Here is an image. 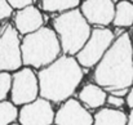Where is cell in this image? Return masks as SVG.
I'll return each instance as SVG.
<instances>
[{
	"label": "cell",
	"instance_id": "7",
	"mask_svg": "<svg viewBox=\"0 0 133 125\" xmlns=\"http://www.w3.org/2000/svg\"><path fill=\"white\" fill-rule=\"evenodd\" d=\"M10 99L17 106H23L34 102L40 97V85L38 74L34 72L32 67H23L12 75Z\"/></svg>",
	"mask_w": 133,
	"mask_h": 125
},
{
	"label": "cell",
	"instance_id": "16",
	"mask_svg": "<svg viewBox=\"0 0 133 125\" xmlns=\"http://www.w3.org/2000/svg\"><path fill=\"white\" fill-rule=\"evenodd\" d=\"M19 110L17 108V105H14L12 101H1L0 102V125H12L18 120Z\"/></svg>",
	"mask_w": 133,
	"mask_h": 125
},
{
	"label": "cell",
	"instance_id": "3",
	"mask_svg": "<svg viewBox=\"0 0 133 125\" xmlns=\"http://www.w3.org/2000/svg\"><path fill=\"white\" fill-rule=\"evenodd\" d=\"M62 46L54 29L43 26L22 39L23 65L32 68H43L62 55Z\"/></svg>",
	"mask_w": 133,
	"mask_h": 125
},
{
	"label": "cell",
	"instance_id": "6",
	"mask_svg": "<svg viewBox=\"0 0 133 125\" xmlns=\"http://www.w3.org/2000/svg\"><path fill=\"white\" fill-rule=\"evenodd\" d=\"M13 25H6L0 34V71L14 72L23 65L22 40Z\"/></svg>",
	"mask_w": 133,
	"mask_h": 125
},
{
	"label": "cell",
	"instance_id": "1",
	"mask_svg": "<svg viewBox=\"0 0 133 125\" xmlns=\"http://www.w3.org/2000/svg\"><path fill=\"white\" fill-rule=\"evenodd\" d=\"M93 80L107 93L129 89L133 85V43L128 32L116 36L102 59L94 66Z\"/></svg>",
	"mask_w": 133,
	"mask_h": 125
},
{
	"label": "cell",
	"instance_id": "23",
	"mask_svg": "<svg viewBox=\"0 0 133 125\" xmlns=\"http://www.w3.org/2000/svg\"><path fill=\"white\" fill-rule=\"evenodd\" d=\"M111 1H114V3L116 4V3H119V1H122V0H111Z\"/></svg>",
	"mask_w": 133,
	"mask_h": 125
},
{
	"label": "cell",
	"instance_id": "17",
	"mask_svg": "<svg viewBox=\"0 0 133 125\" xmlns=\"http://www.w3.org/2000/svg\"><path fill=\"white\" fill-rule=\"evenodd\" d=\"M12 80H13V76L10 72L0 71V102L5 101L6 97L10 94Z\"/></svg>",
	"mask_w": 133,
	"mask_h": 125
},
{
	"label": "cell",
	"instance_id": "8",
	"mask_svg": "<svg viewBox=\"0 0 133 125\" xmlns=\"http://www.w3.org/2000/svg\"><path fill=\"white\" fill-rule=\"evenodd\" d=\"M54 117L52 102L39 97L34 102L21 106L18 121L21 125H53Z\"/></svg>",
	"mask_w": 133,
	"mask_h": 125
},
{
	"label": "cell",
	"instance_id": "5",
	"mask_svg": "<svg viewBox=\"0 0 133 125\" xmlns=\"http://www.w3.org/2000/svg\"><path fill=\"white\" fill-rule=\"evenodd\" d=\"M116 38L115 34L107 27H94L84 46L75 55L83 68L94 67L105 55Z\"/></svg>",
	"mask_w": 133,
	"mask_h": 125
},
{
	"label": "cell",
	"instance_id": "9",
	"mask_svg": "<svg viewBox=\"0 0 133 125\" xmlns=\"http://www.w3.org/2000/svg\"><path fill=\"white\" fill-rule=\"evenodd\" d=\"M93 121L94 116L75 98H69L62 102L54 117V125H93Z\"/></svg>",
	"mask_w": 133,
	"mask_h": 125
},
{
	"label": "cell",
	"instance_id": "11",
	"mask_svg": "<svg viewBox=\"0 0 133 125\" xmlns=\"http://www.w3.org/2000/svg\"><path fill=\"white\" fill-rule=\"evenodd\" d=\"M43 26H44V17L42 12L34 5L17 10L14 16V27L23 36L38 31Z\"/></svg>",
	"mask_w": 133,
	"mask_h": 125
},
{
	"label": "cell",
	"instance_id": "25",
	"mask_svg": "<svg viewBox=\"0 0 133 125\" xmlns=\"http://www.w3.org/2000/svg\"><path fill=\"white\" fill-rule=\"evenodd\" d=\"M12 125H21V124H17V123H14V124H12Z\"/></svg>",
	"mask_w": 133,
	"mask_h": 125
},
{
	"label": "cell",
	"instance_id": "21",
	"mask_svg": "<svg viewBox=\"0 0 133 125\" xmlns=\"http://www.w3.org/2000/svg\"><path fill=\"white\" fill-rule=\"evenodd\" d=\"M125 102H127V106L132 110L133 108V85L129 88V90H128V94H127V97H125Z\"/></svg>",
	"mask_w": 133,
	"mask_h": 125
},
{
	"label": "cell",
	"instance_id": "4",
	"mask_svg": "<svg viewBox=\"0 0 133 125\" xmlns=\"http://www.w3.org/2000/svg\"><path fill=\"white\" fill-rule=\"evenodd\" d=\"M52 23L58 35L63 54L69 55H76L80 52L93 30L78 8L58 13Z\"/></svg>",
	"mask_w": 133,
	"mask_h": 125
},
{
	"label": "cell",
	"instance_id": "15",
	"mask_svg": "<svg viewBox=\"0 0 133 125\" xmlns=\"http://www.w3.org/2000/svg\"><path fill=\"white\" fill-rule=\"evenodd\" d=\"M80 5V0H40V6L46 13H62L75 9Z\"/></svg>",
	"mask_w": 133,
	"mask_h": 125
},
{
	"label": "cell",
	"instance_id": "22",
	"mask_svg": "<svg viewBox=\"0 0 133 125\" xmlns=\"http://www.w3.org/2000/svg\"><path fill=\"white\" fill-rule=\"evenodd\" d=\"M127 125H133V108L131 110V112L128 115V124Z\"/></svg>",
	"mask_w": 133,
	"mask_h": 125
},
{
	"label": "cell",
	"instance_id": "24",
	"mask_svg": "<svg viewBox=\"0 0 133 125\" xmlns=\"http://www.w3.org/2000/svg\"><path fill=\"white\" fill-rule=\"evenodd\" d=\"M131 38H132V43H133V32H132V35H131Z\"/></svg>",
	"mask_w": 133,
	"mask_h": 125
},
{
	"label": "cell",
	"instance_id": "20",
	"mask_svg": "<svg viewBox=\"0 0 133 125\" xmlns=\"http://www.w3.org/2000/svg\"><path fill=\"white\" fill-rule=\"evenodd\" d=\"M8 1L13 6V9H17V10L23 9L26 6H30L34 3V0H8Z\"/></svg>",
	"mask_w": 133,
	"mask_h": 125
},
{
	"label": "cell",
	"instance_id": "19",
	"mask_svg": "<svg viewBox=\"0 0 133 125\" xmlns=\"http://www.w3.org/2000/svg\"><path fill=\"white\" fill-rule=\"evenodd\" d=\"M13 14V6L8 0H0V21L8 19Z\"/></svg>",
	"mask_w": 133,
	"mask_h": 125
},
{
	"label": "cell",
	"instance_id": "18",
	"mask_svg": "<svg viewBox=\"0 0 133 125\" xmlns=\"http://www.w3.org/2000/svg\"><path fill=\"white\" fill-rule=\"evenodd\" d=\"M106 103L109 105V107H112V108H122L127 102H125V98H124V97H119V95H115V94L109 93Z\"/></svg>",
	"mask_w": 133,
	"mask_h": 125
},
{
	"label": "cell",
	"instance_id": "13",
	"mask_svg": "<svg viewBox=\"0 0 133 125\" xmlns=\"http://www.w3.org/2000/svg\"><path fill=\"white\" fill-rule=\"evenodd\" d=\"M93 125H127L128 116L120 108L102 107L94 115Z\"/></svg>",
	"mask_w": 133,
	"mask_h": 125
},
{
	"label": "cell",
	"instance_id": "10",
	"mask_svg": "<svg viewBox=\"0 0 133 125\" xmlns=\"http://www.w3.org/2000/svg\"><path fill=\"white\" fill-rule=\"evenodd\" d=\"M116 4L111 0H84L80 10L85 19L96 27H107L114 22Z\"/></svg>",
	"mask_w": 133,
	"mask_h": 125
},
{
	"label": "cell",
	"instance_id": "14",
	"mask_svg": "<svg viewBox=\"0 0 133 125\" xmlns=\"http://www.w3.org/2000/svg\"><path fill=\"white\" fill-rule=\"evenodd\" d=\"M112 25L122 29L131 27L133 25V3L131 0H122L116 3Z\"/></svg>",
	"mask_w": 133,
	"mask_h": 125
},
{
	"label": "cell",
	"instance_id": "26",
	"mask_svg": "<svg viewBox=\"0 0 133 125\" xmlns=\"http://www.w3.org/2000/svg\"><path fill=\"white\" fill-rule=\"evenodd\" d=\"M131 1H132V3H133V0H131Z\"/></svg>",
	"mask_w": 133,
	"mask_h": 125
},
{
	"label": "cell",
	"instance_id": "12",
	"mask_svg": "<svg viewBox=\"0 0 133 125\" xmlns=\"http://www.w3.org/2000/svg\"><path fill=\"white\" fill-rule=\"evenodd\" d=\"M107 90L96 83L85 84L79 92V101L92 110H99L107 101Z\"/></svg>",
	"mask_w": 133,
	"mask_h": 125
},
{
	"label": "cell",
	"instance_id": "2",
	"mask_svg": "<svg viewBox=\"0 0 133 125\" xmlns=\"http://www.w3.org/2000/svg\"><path fill=\"white\" fill-rule=\"evenodd\" d=\"M83 76V67L76 57L62 54L38 72L40 97L52 103H62L72 97Z\"/></svg>",
	"mask_w": 133,
	"mask_h": 125
}]
</instances>
